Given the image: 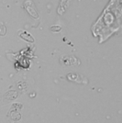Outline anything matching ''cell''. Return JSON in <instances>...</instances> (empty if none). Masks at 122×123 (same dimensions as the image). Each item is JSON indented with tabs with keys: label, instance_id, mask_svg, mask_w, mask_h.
I'll return each mask as SVG.
<instances>
[{
	"label": "cell",
	"instance_id": "cell-1",
	"mask_svg": "<svg viewBox=\"0 0 122 123\" xmlns=\"http://www.w3.org/2000/svg\"><path fill=\"white\" fill-rule=\"evenodd\" d=\"M20 37L22 39H24L25 41H34V39L32 38V37L30 35V34H26V33H21L20 34Z\"/></svg>",
	"mask_w": 122,
	"mask_h": 123
},
{
	"label": "cell",
	"instance_id": "cell-2",
	"mask_svg": "<svg viewBox=\"0 0 122 123\" xmlns=\"http://www.w3.org/2000/svg\"><path fill=\"white\" fill-rule=\"evenodd\" d=\"M5 34H6V27L2 22H0V35L3 36Z\"/></svg>",
	"mask_w": 122,
	"mask_h": 123
}]
</instances>
